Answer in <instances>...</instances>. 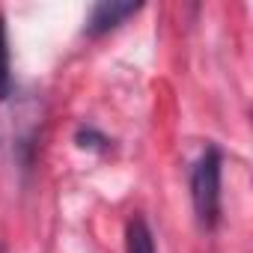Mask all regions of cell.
Instances as JSON below:
<instances>
[{"label": "cell", "instance_id": "cell-1", "mask_svg": "<svg viewBox=\"0 0 253 253\" xmlns=\"http://www.w3.org/2000/svg\"><path fill=\"white\" fill-rule=\"evenodd\" d=\"M220 149L209 146L191 170V200L206 229H214L220 220Z\"/></svg>", "mask_w": 253, "mask_h": 253}, {"label": "cell", "instance_id": "cell-2", "mask_svg": "<svg viewBox=\"0 0 253 253\" xmlns=\"http://www.w3.org/2000/svg\"><path fill=\"white\" fill-rule=\"evenodd\" d=\"M140 9V3H122V0H101V3L92 6L89 18H86V27L84 33L86 36H101L113 27H119L125 18H131L134 12Z\"/></svg>", "mask_w": 253, "mask_h": 253}, {"label": "cell", "instance_id": "cell-3", "mask_svg": "<svg viewBox=\"0 0 253 253\" xmlns=\"http://www.w3.org/2000/svg\"><path fill=\"white\" fill-rule=\"evenodd\" d=\"M125 253H155V241H152V232H149V223L134 214L125 226Z\"/></svg>", "mask_w": 253, "mask_h": 253}, {"label": "cell", "instance_id": "cell-4", "mask_svg": "<svg viewBox=\"0 0 253 253\" xmlns=\"http://www.w3.org/2000/svg\"><path fill=\"white\" fill-rule=\"evenodd\" d=\"M9 95V48H6V24L0 18V98Z\"/></svg>", "mask_w": 253, "mask_h": 253}]
</instances>
